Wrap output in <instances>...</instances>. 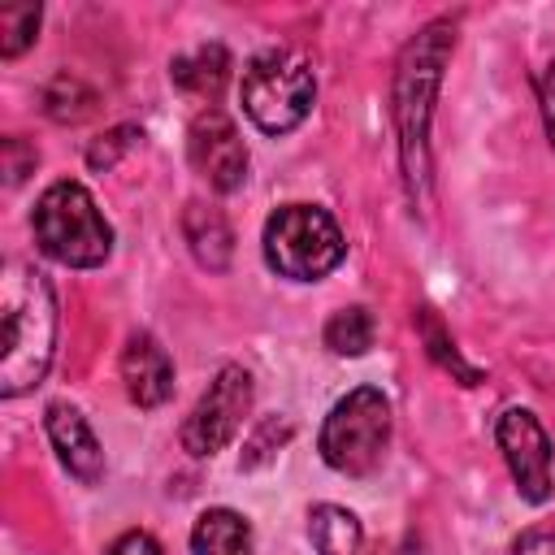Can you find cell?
Returning a JSON list of instances; mask_svg holds the SVG:
<instances>
[{"mask_svg": "<svg viewBox=\"0 0 555 555\" xmlns=\"http://www.w3.org/2000/svg\"><path fill=\"white\" fill-rule=\"evenodd\" d=\"M451 52H455V22L434 17L403 43V52L395 61L390 117H395L399 169H403V186H408L412 204H425V195H429V121H434V100H438L442 69H447Z\"/></svg>", "mask_w": 555, "mask_h": 555, "instance_id": "1", "label": "cell"}, {"mask_svg": "<svg viewBox=\"0 0 555 555\" xmlns=\"http://www.w3.org/2000/svg\"><path fill=\"white\" fill-rule=\"evenodd\" d=\"M56 351V291L43 269L9 260L0 278V395L17 399L48 377Z\"/></svg>", "mask_w": 555, "mask_h": 555, "instance_id": "2", "label": "cell"}, {"mask_svg": "<svg viewBox=\"0 0 555 555\" xmlns=\"http://www.w3.org/2000/svg\"><path fill=\"white\" fill-rule=\"evenodd\" d=\"M30 230L39 251L65 269H100L113 256V225L95 208L91 191L74 178H61L39 195Z\"/></svg>", "mask_w": 555, "mask_h": 555, "instance_id": "3", "label": "cell"}, {"mask_svg": "<svg viewBox=\"0 0 555 555\" xmlns=\"http://www.w3.org/2000/svg\"><path fill=\"white\" fill-rule=\"evenodd\" d=\"M243 113L264 134H291L317 100V74L312 65L291 48H264L243 65L238 78Z\"/></svg>", "mask_w": 555, "mask_h": 555, "instance_id": "4", "label": "cell"}, {"mask_svg": "<svg viewBox=\"0 0 555 555\" xmlns=\"http://www.w3.org/2000/svg\"><path fill=\"white\" fill-rule=\"evenodd\" d=\"M264 264L291 282H321L347 256L338 221L321 204H282L260 234Z\"/></svg>", "mask_w": 555, "mask_h": 555, "instance_id": "5", "label": "cell"}, {"mask_svg": "<svg viewBox=\"0 0 555 555\" xmlns=\"http://www.w3.org/2000/svg\"><path fill=\"white\" fill-rule=\"evenodd\" d=\"M386 447H390V399L377 386L347 390L330 408L321 438H317L321 460L343 477L377 473L386 460Z\"/></svg>", "mask_w": 555, "mask_h": 555, "instance_id": "6", "label": "cell"}, {"mask_svg": "<svg viewBox=\"0 0 555 555\" xmlns=\"http://www.w3.org/2000/svg\"><path fill=\"white\" fill-rule=\"evenodd\" d=\"M251 395H256L251 373L243 364H221L208 390L195 399V408L182 421V451H191L195 460L225 451L251 412Z\"/></svg>", "mask_w": 555, "mask_h": 555, "instance_id": "7", "label": "cell"}, {"mask_svg": "<svg viewBox=\"0 0 555 555\" xmlns=\"http://www.w3.org/2000/svg\"><path fill=\"white\" fill-rule=\"evenodd\" d=\"M494 442L503 451V464L516 481V494L525 503H546L551 499V434L529 408H507L494 421Z\"/></svg>", "mask_w": 555, "mask_h": 555, "instance_id": "8", "label": "cell"}, {"mask_svg": "<svg viewBox=\"0 0 555 555\" xmlns=\"http://www.w3.org/2000/svg\"><path fill=\"white\" fill-rule=\"evenodd\" d=\"M186 160L221 195H230L247 182V143H243L238 126L212 104L199 108L186 130Z\"/></svg>", "mask_w": 555, "mask_h": 555, "instance_id": "9", "label": "cell"}, {"mask_svg": "<svg viewBox=\"0 0 555 555\" xmlns=\"http://www.w3.org/2000/svg\"><path fill=\"white\" fill-rule=\"evenodd\" d=\"M43 429H48V442H52V451L69 477H78L82 486H95L104 477V447L74 403L52 399L43 408Z\"/></svg>", "mask_w": 555, "mask_h": 555, "instance_id": "10", "label": "cell"}, {"mask_svg": "<svg viewBox=\"0 0 555 555\" xmlns=\"http://www.w3.org/2000/svg\"><path fill=\"white\" fill-rule=\"evenodd\" d=\"M117 373H121L126 399L134 408H160L173 395V360L160 347V338L147 334V330H134L126 338L121 360H117Z\"/></svg>", "mask_w": 555, "mask_h": 555, "instance_id": "11", "label": "cell"}, {"mask_svg": "<svg viewBox=\"0 0 555 555\" xmlns=\"http://www.w3.org/2000/svg\"><path fill=\"white\" fill-rule=\"evenodd\" d=\"M182 238L191 247V256L208 269V273H221L230 269V256H234V230L225 221L221 208L204 204V199H191L182 208Z\"/></svg>", "mask_w": 555, "mask_h": 555, "instance_id": "12", "label": "cell"}, {"mask_svg": "<svg viewBox=\"0 0 555 555\" xmlns=\"http://www.w3.org/2000/svg\"><path fill=\"white\" fill-rule=\"evenodd\" d=\"M191 555H251V525L234 507H208L191 525Z\"/></svg>", "mask_w": 555, "mask_h": 555, "instance_id": "13", "label": "cell"}, {"mask_svg": "<svg viewBox=\"0 0 555 555\" xmlns=\"http://www.w3.org/2000/svg\"><path fill=\"white\" fill-rule=\"evenodd\" d=\"M169 78H173V87L186 91V95L217 100L221 87H225V78H230V52H225L221 43H199L195 52L173 56Z\"/></svg>", "mask_w": 555, "mask_h": 555, "instance_id": "14", "label": "cell"}, {"mask_svg": "<svg viewBox=\"0 0 555 555\" xmlns=\"http://www.w3.org/2000/svg\"><path fill=\"white\" fill-rule=\"evenodd\" d=\"M308 538L317 546V555H360L364 546V525L351 507L338 503H317L308 512Z\"/></svg>", "mask_w": 555, "mask_h": 555, "instance_id": "15", "label": "cell"}, {"mask_svg": "<svg viewBox=\"0 0 555 555\" xmlns=\"http://www.w3.org/2000/svg\"><path fill=\"white\" fill-rule=\"evenodd\" d=\"M416 334H421V343H425L429 360H434L442 373H451L460 386H477V382L486 377L477 364H468V360L460 356V347H455L451 330L442 325V317H438L434 308H416Z\"/></svg>", "mask_w": 555, "mask_h": 555, "instance_id": "16", "label": "cell"}, {"mask_svg": "<svg viewBox=\"0 0 555 555\" xmlns=\"http://www.w3.org/2000/svg\"><path fill=\"white\" fill-rule=\"evenodd\" d=\"M39 100H43V113L52 121H61V126H78V121H87L95 113V91L78 74H69V69L52 74L43 82V95Z\"/></svg>", "mask_w": 555, "mask_h": 555, "instance_id": "17", "label": "cell"}, {"mask_svg": "<svg viewBox=\"0 0 555 555\" xmlns=\"http://www.w3.org/2000/svg\"><path fill=\"white\" fill-rule=\"evenodd\" d=\"M377 338V321L369 308L351 304V308H338L330 321H325V347L334 356H364Z\"/></svg>", "mask_w": 555, "mask_h": 555, "instance_id": "18", "label": "cell"}, {"mask_svg": "<svg viewBox=\"0 0 555 555\" xmlns=\"http://www.w3.org/2000/svg\"><path fill=\"white\" fill-rule=\"evenodd\" d=\"M39 30V4H4L0 9V56L17 61Z\"/></svg>", "mask_w": 555, "mask_h": 555, "instance_id": "19", "label": "cell"}, {"mask_svg": "<svg viewBox=\"0 0 555 555\" xmlns=\"http://www.w3.org/2000/svg\"><path fill=\"white\" fill-rule=\"evenodd\" d=\"M143 139V130L139 126H113V130H104L91 147H87V165L95 169V173H104V169H113L134 143Z\"/></svg>", "mask_w": 555, "mask_h": 555, "instance_id": "20", "label": "cell"}, {"mask_svg": "<svg viewBox=\"0 0 555 555\" xmlns=\"http://www.w3.org/2000/svg\"><path fill=\"white\" fill-rule=\"evenodd\" d=\"M35 165H39V152H35L26 139L9 134V139H4V182L17 186L26 173H35Z\"/></svg>", "mask_w": 555, "mask_h": 555, "instance_id": "21", "label": "cell"}, {"mask_svg": "<svg viewBox=\"0 0 555 555\" xmlns=\"http://www.w3.org/2000/svg\"><path fill=\"white\" fill-rule=\"evenodd\" d=\"M291 429V421H264L260 429H256V438L247 442V455H243V468H256V464H264L282 442H269L273 434H286Z\"/></svg>", "mask_w": 555, "mask_h": 555, "instance_id": "22", "label": "cell"}, {"mask_svg": "<svg viewBox=\"0 0 555 555\" xmlns=\"http://www.w3.org/2000/svg\"><path fill=\"white\" fill-rule=\"evenodd\" d=\"M533 87H538V108H542V126H546V139H551V147H555V61L538 69Z\"/></svg>", "mask_w": 555, "mask_h": 555, "instance_id": "23", "label": "cell"}, {"mask_svg": "<svg viewBox=\"0 0 555 555\" xmlns=\"http://www.w3.org/2000/svg\"><path fill=\"white\" fill-rule=\"evenodd\" d=\"M104 555H160V542H156L147 529H126V533H117V538L108 542Z\"/></svg>", "mask_w": 555, "mask_h": 555, "instance_id": "24", "label": "cell"}, {"mask_svg": "<svg viewBox=\"0 0 555 555\" xmlns=\"http://www.w3.org/2000/svg\"><path fill=\"white\" fill-rule=\"evenodd\" d=\"M512 555H555V529H525Z\"/></svg>", "mask_w": 555, "mask_h": 555, "instance_id": "25", "label": "cell"}]
</instances>
